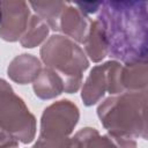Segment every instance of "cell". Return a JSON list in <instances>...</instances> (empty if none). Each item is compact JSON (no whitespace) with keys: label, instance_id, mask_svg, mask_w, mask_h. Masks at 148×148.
<instances>
[{"label":"cell","instance_id":"obj_1","mask_svg":"<svg viewBox=\"0 0 148 148\" xmlns=\"http://www.w3.org/2000/svg\"><path fill=\"white\" fill-rule=\"evenodd\" d=\"M108 43L109 56L123 65L148 59V2L105 1L97 17Z\"/></svg>","mask_w":148,"mask_h":148},{"label":"cell","instance_id":"obj_2","mask_svg":"<svg viewBox=\"0 0 148 148\" xmlns=\"http://www.w3.org/2000/svg\"><path fill=\"white\" fill-rule=\"evenodd\" d=\"M148 108V87L110 95L97 108L104 128L113 135L136 139L140 136L142 117Z\"/></svg>","mask_w":148,"mask_h":148},{"label":"cell","instance_id":"obj_3","mask_svg":"<svg viewBox=\"0 0 148 148\" xmlns=\"http://www.w3.org/2000/svg\"><path fill=\"white\" fill-rule=\"evenodd\" d=\"M40 58L46 67L60 75L65 92L72 94L80 89L89 60L76 42L67 36L53 35L42 46Z\"/></svg>","mask_w":148,"mask_h":148},{"label":"cell","instance_id":"obj_4","mask_svg":"<svg viewBox=\"0 0 148 148\" xmlns=\"http://www.w3.org/2000/svg\"><path fill=\"white\" fill-rule=\"evenodd\" d=\"M79 109L68 99L49 105L40 118L39 135L32 148H69L71 134L79 121Z\"/></svg>","mask_w":148,"mask_h":148},{"label":"cell","instance_id":"obj_5","mask_svg":"<svg viewBox=\"0 0 148 148\" xmlns=\"http://www.w3.org/2000/svg\"><path fill=\"white\" fill-rule=\"evenodd\" d=\"M0 123L1 131L13 135L22 143H30L35 139L36 119L34 114L5 80H1L0 90Z\"/></svg>","mask_w":148,"mask_h":148},{"label":"cell","instance_id":"obj_6","mask_svg":"<svg viewBox=\"0 0 148 148\" xmlns=\"http://www.w3.org/2000/svg\"><path fill=\"white\" fill-rule=\"evenodd\" d=\"M120 65L121 62L119 61L110 60L95 66L90 71L81 92V98L87 106L99 102L105 92H109L110 95L113 94L116 75Z\"/></svg>","mask_w":148,"mask_h":148},{"label":"cell","instance_id":"obj_7","mask_svg":"<svg viewBox=\"0 0 148 148\" xmlns=\"http://www.w3.org/2000/svg\"><path fill=\"white\" fill-rule=\"evenodd\" d=\"M1 37L7 42H16L21 39L29 21L30 10L25 2H1Z\"/></svg>","mask_w":148,"mask_h":148},{"label":"cell","instance_id":"obj_8","mask_svg":"<svg viewBox=\"0 0 148 148\" xmlns=\"http://www.w3.org/2000/svg\"><path fill=\"white\" fill-rule=\"evenodd\" d=\"M69 148H136L135 139L117 136L113 134L99 135L91 127L80 130L72 139Z\"/></svg>","mask_w":148,"mask_h":148},{"label":"cell","instance_id":"obj_9","mask_svg":"<svg viewBox=\"0 0 148 148\" xmlns=\"http://www.w3.org/2000/svg\"><path fill=\"white\" fill-rule=\"evenodd\" d=\"M74 5H65L59 18L58 31H61L65 36L76 43L84 44L92 21L89 20L87 14H84L77 6L74 7Z\"/></svg>","mask_w":148,"mask_h":148},{"label":"cell","instance_id":"obj_10","mask_svg":"<svg viewBox=\"0 0 148 148\" xmlns=\"http://www.w3.org/2000/svg\"><path fill=\"white\" fill-rule=\"evenodd\" d=\"M40 60L32 54H20L15 57L8 66V76L20 84L30 83L37 79L42 71Z\"/></svg>","mask_w":148,"mask_h":148},{"label":"cell","instance_id":"obj_11","mask_svg":"<svg viewBox=\"0 0 148 148\" xmlns=\"http://www.w3.org/2000/svg\"><path fill=\"white\" fill-rule=\"evenodd\" d=\"M35 95L40 99H52L65 91L64 81L52 68H42L39 75L32 83Z\"/></svg>","mask_w":148,"mask_h":148},{"label":"cell","instance_id":"obj_12","mask_svg":"<svg viewBox=\"0 0 148 148\" xmlns=\"http://www.w3.org/2000/svg\"><path fill=\"white\" fill-rule=\"evenodd\" d=\"M83 46L87 57H89V59L94 62H99L106 56H109L105 35L97 20L91 22V27Z\"/></svg>","mask_w":148,"mask_h":148},{"label":"cell","instance_id":"obj_13","mask_svg":"<svg viewBox=\"0 0 148 148\" xmlns=\"http://www.w3.org/2000/svg\"><path fill=\"white\" fill-rule=\"evenodd\" d=\"M49 28L50 27L43 18H40L38 15H32L24 34L20 39L21 45L28 49L38 46L46 39L49 35Z\"/></svg>","mask_w":148,"mask_h":148},{"label":"cell","instance_id":"obj_14","mask_svg":"<svg viewBox=\"0 0 148 148\" xmlns=\"http://www.w3.org/2000/svg\"><path fill=\"white\" fill-rule=\"evenodd\" d=\"M1 148H17L18 140L5 131H1Z\"/></svg>","mask_w":148,"mask_h":148},{"label":"cell","instance_id":"obj_15","mask_svg":"<svg viewBox=\"0 0 148 148\" xmlns=\"http://www.w3.org/2000/svg\"><path fill=\"white\" fill-rule=\"evenodd\" d=\"M103 2H75V6H77L84 14H91L96 13Z\"/></svg>","mask_w":148,"mask_h":148},{"label":"cell","instance_id":"obj_16","mask_svg":"<svg viewBox=\"0 0 148 148\" xmlns=\"http://www.w3.org/2000/svg\"><path fill=\"white\" fill-rule=\"evenodd\" d=\"M140 138L148 140V108L146 109L143 117H142V126H141V133Z\"/></svg>","mask_w":148,"mask_h":148},{"label":"cell","instance_id":"obj_17","mask_svg":"<svg viewBox=\"0 0 148 148\" xmlns=\"http://www.w3.org/2000/svg\"><path fill=\"white\" fill-rule=\"evenodd\" d=\"M141 65L143 66V68L146 69V72L148 73V59H147V61H145V62H141Z\"/></svg>","mask_w":148,"mask_h":148}]
</instances>
